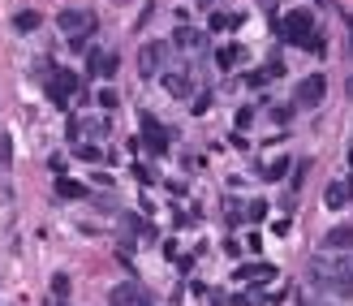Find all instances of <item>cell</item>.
<instances>
[{"label":"cell","instance_id":"cell-15","mask_svg":"<svg viewBox=\"0 0 353 306\" xmlns=\"http://www.w3.org/2000/svg\"><path fill=\"white\" fill-rule=\"evenodd\" d=\"M297 43H301V47H306V52H319V56H323V52H328V43H323V35H315V30H310V35H301Z\"/></svg>","mask_w":353,"mask_h":306},{"label":"cell","instance_id":"cell-17","mask_svg":"<svg viewBox=\"0 0 353 306\" xmlns=\"http://www.w3.org/2000/svg\"><path fill=\"white\" fill-rule=\"evenodd\" d=\"M284 173H288V160H271V164L263 168V177H267V182H280Z\"/></svg>","mask_w":353,"mask_h":306},{"label":"cell","instance_id":"cell-19","mask_svg":"<svg viewBox=\"0 0 353 306\" xmlns=\"http://www.w3.org/2000/svg\"><path fill=\"white\" fill-rule=\"evenodd\" d=\"M52 294H56V298L69 294V276H65V272H56V276H52Z\"/></svg>","mask_w":353,"mask_h":306},{"label":"cell","instance_id":"cell-8","mask_svg":"<svg viewBox=\"0 0 353 306\" xmlns=\"http://www.w3.org/2000/svg\"><path fill=\"white\" fill-rule=\"evenodd\" d=\"M172 43L181 47V52H203V47H207V35H203V30H194V26H181V30L172 35Z\"/></svg>","mask_w":353,"mask_h":306},{"label":"cell","instance_id":"cell-10","mask_svg":"<svg viewBox=\"0 0 353 306\" xmlns=\"http://www.w3.org/2000/svg\"><path fill=\"white\" fill-rule=\"evenodd\" d=\"M164 91L176 95V100H185V95L194 91V83H190V74H164Z\"/></svg>","mask_w":353,"mask_h":306},{"label":"cell","instance_id":"cell-24","mask_svg":"<svg viewBox=\"0 0 353 306\" xmlns=\"http://www.w3.org/2000/svg\"><path fill=\"white\" fill-rule=\"evenodd\" d=\"M349 56H353V22H349Z\"/></svg>","mask_w":353,"mask_h":306},{"label":"cell","instance_id":"cell-1","mask_svg":"<svg viewBox=\"0 0 353 306\" xmlns=\"http://www.w3.org/2000/svg\"><path fill=\"white\" fill-rule=\"evenodd\" d=\"M310 281L315 289H328L332 298H349L353 294V267L345 259H328V254H319L310 263Z\"/></svg>","mask_w":353,"mask_h":306},{"label":"cell","instance_id":"cell-16","mask_svg":"<svg viewBox=\"0 0 353 306\" xmlns=\"http://www.w3.org/2000/svg\"><path fill=\"white\" fill-rule=\"evenodd\" d=\"M237 61H242V47H220V52H216V65H224V69L237 65Z\"/></svg>","mask_w":353,"mask_h":306},{"label":"cell","instance_id":"cell-2","mask_svg":"<svg viewBox=\"0 0 353 306\" xmlns=\"http://www.w3.org/2000/svg\"><path fill=\"white\" fill-rule=\"evenodd\" d=\"M310 30H315V13L310 9H288L280 18V39H288V43H297L301 35H310Z\"/></svg>","mask_w":353,"mask_h":306},{"label":"cell","instance_id":"cell-26","mask_svg":"<svg viewBox=\"0 0 353 306\" xmlns=\"http://www.w3.org/2000/svg\"><path fill=\"white\" fill-rule=\"evenodd\" d=\"M349 168H353V147H349Z\"/></svg>","mask_w":353,"mask_h":306},{"label":"cell","instance_id":"cell-9","mask_svg":"<svg viewBox=\"0 0 353 306\" xmlns=\"http://www.w3.org/2000/svg\"><path fill=\"white\" fill-rule=\"evenodd\" d=\"M142 302V289H138V281H125V285H117L112 289V306H138Z\"/></svg>","mask_w":353,"mask_h":306},{"label":"cell","instance_id":"cell-6","mask_svg":"<svg viewBox=\"0 0 353 306\" xmlns=\"http://www.w3.org/2000/svg\"><path fill=\"white\" fill-rule=\"evenodd\" d=\"M87 69H91L95 78H112V74H117V52L91 47V52H87Z\"/></svg>","mask_w":353,"mask_h":306},{"label":"cell","instance_id":"cell-13","mask_svg":"<svg viewBox=\"0 0 353 306\" xmlns=\"http://www.w3.org/2000/svg\"><path fill=\"white\" fill-rule=\"evenodd\" d=\"M328 207H332V212H341V207L349 203V186H341V182H336V186H328Z\"/></svg>","mask_w":353,"mask_h":306},{"label":"cell","instance_id":"cell-23","mask_svg":"<svg viewBox=\"0 0 353 306\" xmlns=\"http://www.w3.org/2000/svg\"><path fill=\"white\" fill-rule=\"evenodd\" d=\"M100 104L104 108H117V91H100Z\"/></svg>","mask_w":353,"mask_h":306},{"label":"cell","instance_id":"cell-7","mask_svg":"<svg viewBox=\"0 0 353 306\" xmlns=\"http://www.w3.org/2000/svg\"><path fill=\"white\" fill-rule=\"evenodd\" d=\"M323 250H353V224H336L323 233Z\"/></svg>","mask_w":353,"mask_h":306},{"label":"cell","instance_id":"cell-27","mask_svg":"<svg viewBox=\"0 0 353 306\" xmlns=\"http://www.w3.org/2000/svg\"><path fill=\"white\" fill-rule=\"evenodd\" d=\"M138 306H151V302H147V298H142V302H138Z\"/></svg>","mask_w":353,"mask_h":306},{"label":"cell","instance_id":"cell-22","mask_svg":"<svg viewBox=\"0 0 353 306\" xmlns=\"http://www.w3.org/2000/svg\"><path fill=\"white\" fill-rule=\"evenodd\" d=\"M78 160H87V164H95V160H100V147H78Z\"/></svg>","mask_w":353,"mask_h":306},{"label":"cell","instance_id":"cell-25","mask_svg":"<svg viewBox=\"0 0 353 306\" xmlns=\"http://www.w3.org/2000/svg\"><path fill=\"white\" fill-rule=\"evenodd\" d=\"M349 100H353V78H349Z\"/></svg>","mask_w":353,"mask_h":306},{"label":"cell","instance_id":"cell-4","mask_svg":"<svg viewBox=\"0 0 353 306\" xmlns=\"http://www.w3.org/2000/svg\"><path fill=\"white\" fill-rule=\"evenodd\" d=\"M164 56H168V47L164 43H147L138 52V69H142V78H151V74H159L164 69Z\"/></svg>","mask_w":353,"mask_h":306},{"label":"cell","instance_id":"cell-5","mask_svg":"<svg viewBox=\"0 0 353 306\" xmlns=\"http://www.w3.org/2000/svg\"><path fill=\"white\" fill-rule=\"evenodd\" d=\"M91 13H82V9H60L56 13V26L65 30V35H82V30H91Z\"/></svg>","mask_w":353,"mask_h":306},{"label":"cell","instance_id":"cell-21","mask_svg":"<svg viewBox=\"0 0 353 306\" xmlns=\"http://www.w3.org/2000/svg\"><path fill=\"white\" fill-rule=\"evenodd\" d=\"M250 121H254V108H237V130H246Z\"/></svg>","mask_w":353,"mask_h":306},{"label":"cell","instance_id":"cell-18","mask_svg":"<svg viewBox=\"0 0 353 306\" xmlns=\"http://www.w3.org/2000/svg\"><path fill=\"white\" fill-rule=\"evenodd\" d=\"M242 216H250V220H263V216H267V203H263V199L246 203V212H242Z\"/></svg>","mask_w":353,"mask_h":306},{"label":"cell","instance_id":"cell-3","mask_svg":"<svg viewBox=\"0 0 353 306\" xmlns=\"http://www.w3.org/2000/svg\"><path fill=\"white\" fill-rule=\"evenodd\" d=\"M323 95H328V78L323 74H310V78H301V83H297V104L301 108H319V104H323Z\"/></svg>","mask_w":353,"mask_h":306},{"label":"cell","instance_id":"cell-11","mask_svg":"<svg viewBox=\"0 0 353 306\" xmlns=\"http://www.w3.org/2000/svg\"><path fill=\"white\" fill-rule=\"evenodd\" d=\"M237 276H246V281H254V285H263V281L276 276V267H271V263H254V267H242Z\"/></svg>","mask_w":353,"mask_h":306},{"label":"cell","instance_id":"cell-20","mask_svg":"<svg viewBox=\"0 0 353 306\" xmlns=\"http://www.w3.org/2000/svg\"><path fill=\"white\" fill-rule=\"evenodd\" d=\"M271 117H276L280 125H288V121H293V104H280L276 112H271Z\"/></svg>","mask_w":353,"mask_h":306},{"label":"cell","instance_id":"cell-12","mask_svg":"<svg viewBox=\"0 0 353 306\" xmlns=\"http://www.w3.org/2000/svg\"><path fill=\"white\" fill-rule=\"evenodd\" d=\"M13 26H18V30H22V35H30V30H39V26H43V18H39V13H35V9H22V13H18V18H13Z\"/></svg>","mask_w":353,"mask_h":306},{"label":"cell","instance_id":"cell-14","mask_svg":"<svg viewBox=\"0 0 353 306\" xmlns=\"http://www.w3.org/2000/svg\"><path fill=\"white\" fill-rule=\"evenodd\" d=\"M56 190H60V199H82V195H87V190L78 186V182H69V177H60V182H56Z\"/></svg>","mask_w":353,"mask_h":306}]
</instances>
